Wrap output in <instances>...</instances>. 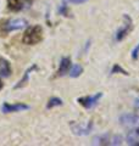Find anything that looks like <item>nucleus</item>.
I'll use <instances>...</instances> for the list:
<instances>
[{"label": "nucleus", "mask_w": 139, "mask_h": 146, "mask_svg": "<svg viewBox=\"0 0 139 146\" xmlns=\"http://www.w3.org/2000/svg\"><path fill=\"white\" fill-rule=\"evenodd\" d=\"M0 76L4 78H7L11 76V65L4 57H0Z\"/></svg>", "instance_id": "nucleus-9"}, {"label": "nucleus", "mask_w": 139, "mask_h": 146, "mask_svg": "<svg viewBox=\"0 0 139 146\" xmlns=\"http://www.w3.org/2000/svg\"><path fill=\"white\" fill-rule=\"evenodd\" d=\"M63 104V101L60 98H56V96H54L51 98L48 101V104H46V108H54V107H56V106H61V105Z\"/></svg>", "instance_id": "nucleus-15"}, {"label": "nucleus", "mask_w": 139, "mask_h": 146, "mask_svg": "<svg viewBox=\"0 0 139 146\" xmlns=\"http://www.w3.org/2000/svg\"><path fill=\"white\" fill-rule=\"evenodd\" d=\"M29 106L25 104H9V102H4L1 105V112L3 113H12V112H21V111H26L28 110Z\"/></svg>", "instance_id": "nucleus-6"}, {"label": "nucleus", "mask_w": 139, "mask_h": 146, "mask_svg": "<svg viewBox=\"0 0 139 146\" xmlns=\"http://www.w3.org/2000/svg\"><path fill=\"white\" fill-rule=\"evenodd\" d=\"M43 27L39 25H34V26H29L27 27L25 33L22 36V42L26 45H35L40 43L43 40Z\"/></svg>", "instance_id": "nucleus-1"}, {"label": "nucleus", "mask_w": 139, "mask_h": 146, "mask_svg": "<svg viewBox=\"0 0 139 146\" xmlns=\"http://www.w3.org/2000/svg\"><path fill=\"white\" fill-rule=\"evenodd\" d=\"M116 72H121L122 74H127V72H126V71H123L122 68L120 67V66H117V65H116V66L112 68V73H116Z\"/></svg>", "instance_id": "nucleus-18"}, {"label": "nucleus", "mask_w": 139, "mask_h": 146, "mask_svg": "<svg viewBox=\"0 0 139 146\" xmlns=\"http://www.w3.org/2000/svg\"><path fill=\"white\" fill-rule=\"evenodd\" d=\"M123 18H124V25L120 28L117 32H116V34H115V39L117 40V42H121L122 39H124L127 36V34L129 33V32L132 31V28H133V22H132V18L129 17L128 15H124L123 16Z\"/></svg>", "instance_id": "nucleus-3"}, {"label": "nucleus", "mask_w": 139, "mask_h": 146, "mask_svg": "<svg viewBox=\"0 0 139 146\" xmlns=\"http://www.w3.org/2000/svg\"><path fill=\"white\" fill-rule=\"evenodd\" d=\"M72 128V131L77 135H88L92 131V128H93V123L89 122V124L87 127H81V125H75V124H71Z\"/></svg>", "instance_id": "nucleus-10"}, {"label": "nucleus", "mask_w": 139, "mask_h": 146, "mask_svg": "<svg viewBox=\"0 0 139 146\" xmlns=\"http://www.w3.org/2000/svg\"><path fill=\"white\" fill-rule=\"evenodd\" d=\"M34 70H37V66L34 65V66H31L29 68H27L26 70V72L23 73V77L22 78L18 80V83L13 86V89H21V88H23L27 83H28V80H29V76H31V73L33 72Z\"/></svg>", "instance_id": "nucleus-8"}, {"label": "nucleus", "mask_w": 139, "mask_h": 146, "mask_svg": "<svg viewBox=\"0 0 139 146\" xmlns=\"http://www.w3.org/2000/svg\"><path fill=\"white\" fill-rule=\"evenodd\" d=\"M120 121H121V123L124 125H133L138 122V117L134 115H123L120 118Z\"/></svg>", "instance_id": "nucleus-13"}, {"label": "nucleus", "mask_w": 139, "mask_h": 146, "mask_svg": "<svg viewBox=\"0 0 139 146\" xmlns=\"http://www.w3.org/2000/svg\"><path fill=\"white\" fill-rule=\"evenodd\" d=\"M23 4H25L23 0H7V7L13 12H18L23 10V7H25Z\"/></svg>", "instance_id": "nucleus-11"}, {"label": "nucleus", "mask_w": 139, "mask_h": 146, "mask_svg": "<svg viewBox=\"0 0 139 146\" xmlns=\"http://www.w3.org/2000/svg\"><path fill=\"white\" fill-rule=\"evenodd\" d=\"M101 96H103L101 93H98L95 95H88V96H82V98L78 99V102H80V105H82L84 108H92L99 102Z\"/></svg>", "instance_id": "nucleus-4"}, {"label": "nucleus", "mask_w": 139, "mask_h": 146, "mask_svg": "<svg viewBox=\"0 0 139 146\" xmlns=\"http://www.w3.org/2000/svg\"><path fill=\"white\" fill-rule=\"evenodd\" d=\"M23 1H25V3H27V4H32V3L34 1V0H23Z\"/></svg>", "instance_id": "nucleus-19"}, {"label": "nucleus", "mask_w": 139, "mask_h": 146, "mask_svg": "<svg viewBox=\"0 0 139 146\" xmlns=\"http://www.w3.org/2000/svg\"><path fill=\"white\" fill-rule=\"evenodd\" d=\"M3 89V83H1V80H0V90Z\"/></svg>", "instance_id": "nucleus-20"}, {"label": "nucleus", "mask_w": 139, "mask_h": 146, "mask_svg": "<svg viewBox=\"0 0 139 146\" xmlns=\"http://www.w3.org/2000/svg\"><path fill=\"white\" fill-rule=\"evenodd\" d=\"M86 1H88V0H63V3H68V4H83V3H86Z\"/></svg>", "instance_id": "nucleus-17"}, {"label": "nucleus", "mask_w": 139, "mask_h": 146, "mask_svg": "<svg viewBox=\"0 0 139 146\" xmlns=\"http://www.w3.org/2000/svg\"><path fill=\"white\" fill-rule=\"evenodd\" d=\"M127 143L129 145H137L139 146V127L137 129H134L127 135Z\"/></svg>", "instance_id": "nucleus-12"}, {"label": "nucleus", "mask_w": 139, "mask_h": 146, "mask_svg": "<svg viewBox=\"0 0 139 146\" xmlns=\"http://www.w3.org/2000/svg\"><path fill=\"white\" fill-rule=\"evenodd\" d=\"M82 73H83V67L81 65H78V63H76V65L71 66V70H70L68 74H70V77H72V78H77Z\"/></svg>", "instance_id": "nucleus-14"}, {"label": "nucleus", "mask_w": 139, "mask_h": 146, "mask_svg": "<svg viewBox=\"0 0 139 146\" xmlns=\"http://www.w3.org/2000/svg\"><path fill=\"white\" fill-rule=\"evenodd\" d=\"M71 70V60L70 57H62L61 61H60V66H59V70H57V77H63L66 76L67 73Z\"/></svg>", "instance_id": "nucleus-7"}, {"label": "nucleus", "mask_w": 139, "mask_h": 146, "mask_svg": "<svg viewBox=\"0 0 139 146\" xmlns=\"http://www.w3.org/2000/svg\"><path fill=\"white\" fill-rule=\"evenodd\" d=\"M122 138L118 135L116 136H110L109 134L106 135H101L98 138L94 139V144H99V145H118L121 144Z\"/></svg>", "instance_id": "nucleus-5"}, {"label": "nucleus", "mask_w": 139, "mask_h": 146, "mask_svg": "<svg viewBox=\"0 0 139 146\" xmlns=\"http://www.w3.org/2000/svg\"><path fill=\"white\" fill-rule=\"evenodd\" d=\"M138 107H139V102H138Z\"/></svg>", "instance_id": "nucleus-21"}, {"label": "nucleus", "mask_w": 139, "mask_h": 146, "mask_svg": "<svg viewBox=\"0 0 139 146\" xmlns=\"http://www.w3.org/2000/svg\"><path fill=\"white\" fill-rule=\"evenodd\" d=\"M138 56H139V44H138L137 46L132 50V58H134V60H137Z\"/></svg>", "instance_id": "nucleus-16"}, {"label": "nucleus", "mask_w": 139, "mask_h": 146, "mask_svg": "<svg viewBox=\"0 0 139 146\" xmlns=\"http://www.w3.org/2000/svg\"><path fill=\"white\" fill-rule=\"evenodd\" d=\"M25 27H27V21L23 18H7L0 22V32L5 34L12 31L23 29Z\"/></svg>", "instance_id": "nucleus-2"}]
</instances>
